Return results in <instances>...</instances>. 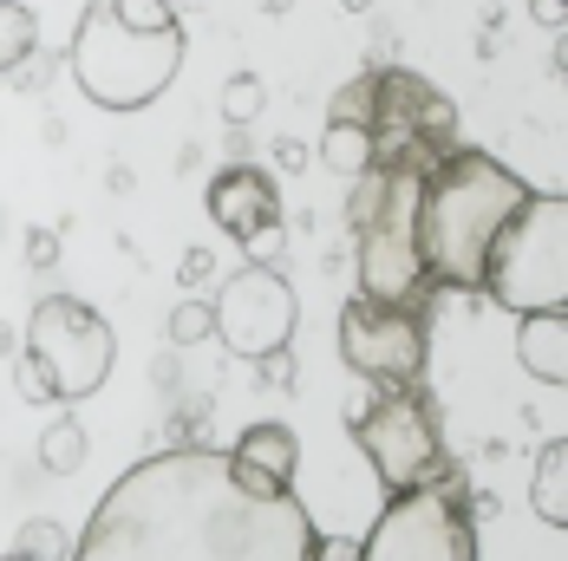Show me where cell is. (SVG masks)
Returning <instances> with one entry per match:
<instances>
[{"instance_id":"obj_1","label":"cell","mask_w":568,"mask_h":561,"mask_svg":"<svg viewBox=\"0 0 568 561\" xmlns=\"http://www.w3.org/2000/svg\"><path fill=\"white\" fill-rule=\"evenodd\" d=\"M65 561H321V529L287 483L183 445L131 463Z\"/></svg>"},{"instance_id":"obj_2","label":"cell","mask_w":568,"mask_h":561,"mask_svg":"<svg viewBox=\"0 0 568 561\" xmlns=\"http://www.w3.org/2000/svg\"><path fill=\"white\" fill-rule=\"evenodd\" d=\"M529 203V183L490 151H452L438 157L418 190V262L432 287L484 294V262L516 210Z\"/></svg>"},{"instance_id":"obj_3","label":"cell","mask_w":568,"mask_h":561,"mask_svg":"<svg viewBox=\"0 0 568 561\" xmlns=\"http://www.w3.org/2000/svg\"><path fill=\"white\" fill-rule=\"evenodd\" d=\"M190 33L171 0H92L72 27L65 72L99 112H144L183 72Z\"/></svg>"},{"instance_id":"obj_4","label":"cell","mask_w":568,"mask_h":561,"mask_svg":"<svg viewBox=\"0 0 568 561\" xmlns=\"http://www.w3.org/2000/svg\"><path fill=\"white\" fill-rule=\"evenodd\" d=\"M432 170H405V164H373L366 176H353L346 216L359 235V294L379 307H412L425 314L432 275L418 262V190Z\"/></svg>"},{"instance_id":"obj_5","label":"cell","mask_w":568,"mask_h":561,"mask_svg":"<svg viewBox=\"0 0 568 561\" xmlns=\"http://www.w3.org/2000/svg\"><path fill=\"white\" fill-rule=\"evenodd\" d=\"M327 118L373 131V164L432 170L438 157L464 151L457 144V105L445 92H432L418 72H359L353 85L334 92Z\"/></svg>"},{"instance_id":"obj_6","label":"cell","mask_w":568,"mask_h":561,"mask_svg":"<svg viewBox=\"0 0 568 561\" xmlns=\"http://www.w3.org/2000/svg\"><path fill=\"white\" fill-rule=\"evenodd\" d=\"M118 339L112 320L99 307H85L79 294H47L27 314V353H20V392L27 398H59L79 405L112 379Z\"/></svg>"},{"instance_id":"obj_7","label":"cell","mask_w":568,"mask_h":561,"mask_svg":"<svg viewBox=\"0 0 568 561\" xmlns=\"http://www.w3.org/2000/svg\"><path fill=\"white\" fill-rule=\"evenodd\" d=\"M484 294L510 314H562L568 307V196L562 190H529L490 262H484Z\"/></svg>"},{"instance_id":"obj_8","label":"cell","mask_w":568,"mask_h":561,"mask_svg":"<svg viewBox=\"0 0 568 561\" xmlns=\"http://www.w3.org/2000/svg\"><path fill=\"white\" fill-rule=\"evenodd\" d=\"M359 561H477V522L457 490V477H432L418 490L386 497Z\"/></svg>"},{"instance_id":"obj_9","label":"cell","mask_w":568,"mask_h":561,"mask_svg":"<svg viewBox=\"0 0 568 561\" xmlns=\"http://www.w3.org/2000/svg\"><path fill=\"white\" fill-rule=\"evenodd\" d=\"M353 445L366 450L373 477L386 490H418L432 477H445V438H438V411L418 386L405 392H379V405H366L353 418Z\"/></svg>"},{"instance_id":"obj_10","label":"cell","mask_w":568,"mask_h":561,"mask_svg":"<svg viewBox=\"0 0 568 561\" xmlns=\"http://www.w3.org/2000/svg\"><path fill=\"white\" fill-rule=\"evenodd\" d=\"M210 314H216V339H223L235 359H255V366L275 359V353H287V339L301 327L294 280H287L282 268H268V262H242V268L216 287Z\"/></svg>"},{"instance_id":"obj_11","label":"cell","mask_w":568,"mask_h":561,"mask_svg":"<svg viewBox=\"0 0 568 561\" xmlns=\"http://www.w3.org/2000/svg\"><path fill=\"white\" fill-rule=\"evenodd\" d=\"M341 359L373 379L379 392H405L425 373V314L412 307H379V300H346L341 307Z\"/></svg>"},{"instance_id":"obj_12","label":"cell","mask_w":568,"mask_h":561,"mask_svg":"<svg viewBox=\"0 0 568 561\" xmlns=\"http://www.w3.org/2000/svg\"><path fill=\"white\" fill-rule=\"evenodd\" d=\"M210 223L223 228L229 242H242V248H275V228H282V183H275V170L262 164H223L210 176Z\"/></svg>"},{"instance_id":"obj_13","label":"cell","mask_w":568,"mask_h":561,"mask_svg":"<svg viewBox=\"0 0 568 561\" xmlns=\"http://www.w3.org/2000/svg\"><path fill=\"white\" fill-rule=\"evenodd\" d=\"M516 359H523L529 379L562 386L568 379V307L562 314H523V327H516Z\"/></svg>"},{"instance_id":"obj_14","label":"cell","mask_w":568,"mask_h":561,"mask_svg":"<svg viewBox=\"0 0 568 561\" xmlns=\"http://www.w3.org/2000/svg\"><path fill=\"white\" fill-rule=\"evenodd\" d=\"M235 463H248V470H262V477H275V483H294V463H301V445H294V431L275 425V418H262V425H248L235 450H229Z\"/></svg>"},{"instance_id":"obj_15","label":"cell","mask_w":568,"mask_h":561,"mask_svg":"<svg viewBox=\"0 0 568 561\" xmlns=\"http://www.w3.org/2000/svg\"><path fill=\"white\" fill-rule=\"evenodd\" d=\"M529 509H536L549 529H568V438H549V445H542L536 477H529Z\"/></svg>"},{"instance_id":"obj_16","label":"cell","mask_w":568,"mask_h":561,"mask_svg":"<svg viewBox=\"0 0 568 561\" xmlns=\"http://www.w3.org/2000/svg\"><path fill=\"white\" fill-rule=\"evenodd\" d=\"M321 164L334 170V176H366L373 170V131L366 124H346V118H327V131H321Z\"/></svg>"},{"instance_id":"obj_17","label":"cell","mask_w":568,"mask_h":561,"mask_svg":"<svg viewBox=\"0 0 568 561\" xmlns=\"http://www.w3.org/2000/svg\"><path fill=\"white\" fill-rule=\"evenodd\" d=\"M40 53V20L27 0H0V79L20 72L27 59Z\"/></svg>"},{"instance_id":"obj_18","label":"cell","mask_w":568,"mask_h":561,"mask_svg":"<svg viewBox=\"0 0 568 561\" xmlns=\"http://www.w3.org/2000/svg\"><path fill=\"white\" fill-rule=\"evenodd\" d=\"M79 463H85V425H79V418H53L47 438H40V470L72 477Z\"/></svg>"},{"instance_id":"obj_19","label":"cell","mask_w":568,"mask_h":561,"mask_svg":"<svg viewBox=\"0 0 568 561\" xmlns=\"http://www.w3.org/2000/svg\"><path fill=\"white\" fill-rule=\"evenodd\" d=\"M13 542H20L13 555H27V561H65V555H72V536H65L59 522H47V516L20 522V536H13Z\"/></svg>"},{"instance_id":"obj_20","label":"cell","mask_w":568,"mask_h":561,"mask_svg":"<svg viewBox=\"0 0 568 561\" xmlns=\"http://www.w3.org/2000/svg\"><path fill=\"white\" fill-rule=\"evenodd\" d=\"M262 105H268V85H262L255 72H235V79L223 85V118L229 124H255Z\"/></svg>"},{"instance_id":"obj_21","label":"cell","mask_w":568,"mask_h":561,"mask_svg":"<svg viewBox=\"0 0 568 561\" xmlns=\"http://www.w3.org/2000/svg\"><path fill=\"white\" fill-rule=\"evenodd\" d=\"M203 339H216V314H210V300H176L171 346H203Z\"/></svg>"},{"instance_id":"obj_22","label":"cell","mask_w":568,"mask_h":561,"mask_svg":"<svg viewBox=\"0 0 568 561\" xmlns=\"http://www.w3.org/2000/svg\"><path fill=\"white\" fill-rule=\"evenodd\" d=\"M529 13H536V20H542V27H562V0H529Z\"/></svg>"},{"instance_id":"obj_23","label":"cell","mask_w":568,"mask_h":561,"mask_svg":"<svg viewBox=\"0 0 568 561\" xmlns=\"http://www.w3.org/2000/svg\"><path fill=\"white\" fill-rule=\"evenodd\" d=\"M210 275V248H190V255H183V280H203Z\"/></svg>"},{"instance_id":"obj_24","label":"cell","mask_w":568,"mask_h":561,"mask_svg":"<svg viewBox=\"0 0 568 561\" xmlns=\"http://www.w3.org/2000/svg\"><path fill=\"white\" fill-rule=\"evenodd\" d=\"M0 561H27V555H0Z\"/></svg>"}]
</instances>
